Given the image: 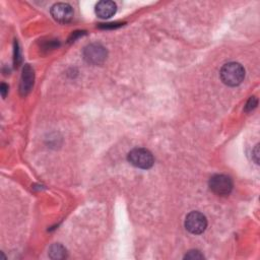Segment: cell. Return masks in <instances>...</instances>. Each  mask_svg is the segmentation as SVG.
Instances as JSON below:
<instances>
[{"label":"cell","instance_id":"6da1fadb","mask_svg":"<svg viewBox=\"0 0 260 260\" xmlns=\"http://www.w3.org/2000/svg\"><path fill=\"white\" fill-rule=\"evenodd\" d=\"M220 75L225 84L237 86L244 80L245 69L238 62H229L222 67Z\"/></svg>","mask_w":260,"mask_h":260},{"label":"cell","instance_id":"3957f363","mask_svg":"<svg viewBox=\"0 0 260 260\" xmlns=\"http://www.w3.org/2000/svg\"><path fill=\"white\" fill-rule=\"evenodd\" d=\"M107 50L106 48L98 43L88 45L83 50V58L84 60L93 65H100L104 63L107 59Z\"/></svg>","mask_w":260,"mask_h":260},{"label":"cell","instance_id":"ba28073f","mask_svg":"<svg viewBox=\"0 0 260 260\" xmlns=\"http://www.w3.org/2000/svg\"><path fill=\"white\" fill-rule=\"evenodd\" d=\"M34 78H35L34 70L29 64H27L24 67L22 80H21V93H22V95L26 96L32 90L33 84H34Z\"/></svg>","mask_w":260,"mask_h":260},{"label":"cell","instance_id":"5b68a950","mask_svg":"<svg viewBox=\"0 0 260 260\" xmlns=\"http://www.w3.org/2000/svg\"><path fill=\"white\" fill-rule=\"evenodd\" d=\"M207 227V220L205 215L199 211H191L187 214L185 220V228L188 232L194 235L202 234Z\"/></svg>","mask_w":260,"mask_h":260},{"label":"cell","instance_id":"7c38bea8","mask_svg":"<svg viewBox=\"0 0 260 260\" xmlns=\"http://www.w3.org/2000/svg\"><path fill=\"white\" fill-rule=\"evenodd\" d=\"M253 156H254V162L256 163V164H259L258 162H259V145H256V147H255V149H254V151H253Z\"/></svg>","mask_w":260,"mask_h":260},{"label":"cell","instance_id":"7a4b0ae2","mask_svg":"<svg viewBox=\"0 0 260 260\" xmlns=\"http://www.w3.org/2000/svg\"><path fill=\"white\" fill-rule=\"evenodd\" d=\"M128 162L137 168L148 170L154 166L155 159L153 154L147 149L138 148L128 154Z\"/></svg>","mask_w":260,"mask_h":260},{"label":"cell","instance_id":"8fae6325","mask_svg":"<svg viewBox=\"0 0 260 260\" xmlns=\"http://www.w3.org/2000/svg\"><path fill=\"white\" fill-rule=\"evenodd\" d=\"M256 106H257V99H256L255 97H251V98L249 99L247 105H246L245 110L248 111V112H249V111H252L253 109L256 108Z\"/></svg>","mask_w":260,"mask_h":260},{"label":"cell","instance_id":"277c9868","mask_svg":"<svg viewBox=\"0 0 260 260\" xmlns=\"http://www.w3.org/2000/svg\"><path fill=\"white\" fill-rule=\"evenodd\" d=\"M208 185L210 190L219 196L229 195L233 189V182L231 178L222 174L213 175L209 179Z\"/></svg>","mask_w":260,"mask_h":260},{"label":"cell","instance_id":"52a82bcc","mask_svg":"<svg viewBox=\"0 0 260 260\" xmlns=\"http://www.w3.org/2000/svg\"><path fill=\"white\" fill-rule=\"evenodd\" d=\"M117 6L115 3L110 2V0H103V2L98 3L96 6V14L101 19H110L116 14Z\"/></svg>","mask_w":260,"mask_h":260},{"label":"cell","instance_id":"9c48e42d","mask_svg":"<svg viewBox=\"0 0 260 260\" xmlns=\"http://www.w3.org/2000/svg\"><path fill=\"white\" fill-rule=\"evenodd\" d=\"M49 256L52 259H63L66 257V249L60 244H54L49 249Z\"/></svg>","mask_w":260,"mask_h":260},{"label":"cell","instance_id":"30bf717a","mask_svg":"<svg viewBox=\"0 0 260 260\" xmlns=\"http://www.w3.org/2000/svg\"><path fill=\"white\" fill-rule=\"evenodd\" d=\"M184 258H185V259H191V260H193V259H203L204 256H203L198 250H191V251H189V252L185 255Z\"/></svg>","mask_w":260,"mask_h":260},{"label":"cell","instance_id":"4fadbf2b","mask_svg":"<svg viewBox=\"0 0 260 260\" xmlns=\"http://www.w3.org/2000/svg\"><path fill=\"white\" fill-rule=\"evenodd\" d=\"M0 92H2L3 97L6 98L7 93L9 92V86H8L6 83H2V85H0Z\"/></svg>","mask_w":260,"mask_h":260},{"label":"cell","instance_id":"8992f818","mask_svg":"<svg viewBox=\"0 0 260 260\" xmlns=\"http://www.w3.org/2000/svg\"><path fill=\"white\" fill-rule=\"evenodd\" d=\"M51 15L55 21L61 24L69 23L73 18V10L68 4H56L51 9Z\"/></svg>","mask_w":260,"mask_h":260}]
</instances>
